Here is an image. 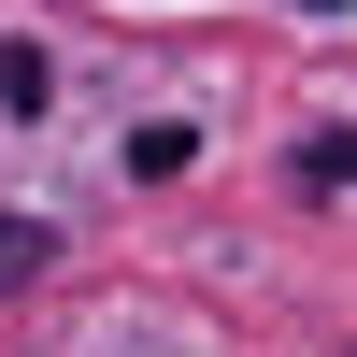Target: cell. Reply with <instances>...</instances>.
I'll use <instances>...</instances> for the list:
<instances>
[{"label":"cell","mask_w":357,"mask_h":357,"mask_svg":"<svg viewBox=\"0 0 357 357\" xmlns=\"http://www.w3.org/2000/svg\"><path fill=\"white\" fill-rule=\"evenodd\" d=\"M0 100H15V114H43V43H0Z\"/></svg>","instance_id":"6da1fadb"},{"label":"cell","mask_w":357,"mask_h":357,"mask_svg":"<svg viewBox=\"0 0 357 357\" xmlns=\"http://www.w3.org/2000/svg\"><path fill=\"white\" fill-rule=\"evenodd\" d=\"M301 172H314V186H357V129H314V143H301Z\"/></svg>","instance_id":"7a4b0ae2"},{"label":"cell","mask_w":357,"mask_h":357,"mask_svg":"<svg viewBox=\"0 0 357 357\" xmlns=\"http://www.w3.org/2000/svg\"><path fill=\"white\" fill-rule=\"evenodd\" d=\"M29 272H43V229H15V215H0V301H15Z\"/></svg>","instance_id":"3957f363"},{"label":"cell","mask_w":357,"mask_h":357,"mask_svg":"<svg viewBox=\"0 0 357 357\" xmlns=\"http://www.w3.org/2000/svg\"><path fill=\"white\" fill-rule=\"evenodd\" d=\"M314 15H343V0H314Z\"/></svg>","instance_id":"277c9868"}]
</instances>
